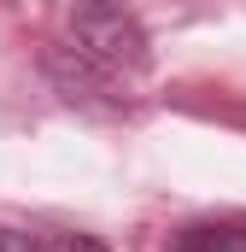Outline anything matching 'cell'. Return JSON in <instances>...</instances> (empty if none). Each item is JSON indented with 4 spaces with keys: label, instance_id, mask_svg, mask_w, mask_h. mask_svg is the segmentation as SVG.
Returning <instances> with one entry per match:
<instances>
[{
    "label": "cell",
    "instance_id": "cell-1",
    "mask_svg": "<svg viewBox=\"0 0 246 252\" xmlns=\"http://www.w3.org/2000/svg\"><path fill=\"white\" fill-rule=\"evenodd\" d=\"M64 41H70L76 59L100 64L106 76H135L153 59L141 18L129 6H118V0H76L70 18H64Z\"/></svg>",
    "mask_w": 246,
    "mask_h": 252
},
{
    "label": "cell",
    "instance_id": "cell-2",
    "mask_svg": "<svg viewBox=\"0 0 246 252\" xmlns=\"http://www.w3.org/2000/svg\"><path fill=\"white\" fill-rule=\"evenodd\" d=\"M170 252H246V217H205L187 223L170 241Z\"/></svg>",
    "mask_w": 246,
    "mask_h": 252
},
{
    "label": "cell",
    "instance_id": "cell-3",
    "mask_svg": "<svg viewBox=\"0 0 246 252\" xmlns=\"http://www.w3.org/2000/svg\"><path fill=\"white\" fill-rule=\"evenodd\" d=\"M30 247H35V252H112L106 241H94V235H76V229H53V235H30Z\"/></svg>",
    "mask_w": 246,
    "mask_h": 252
},
{
    "label": "cell",
    "instance_id": "cell-4",
    "mask_svg": "<svg viewBox=\"0 0 246 252\" xmlns=\"http://www.w3.org/2000/svg\"><path fill=\"white\" fill-rule=\"evenodd\" d=\"M0 252H35V247H30V235H18V229H0Z\"/></svg>",
    "mask_w": 246,
    "mask_h": 252
}]
</instances>
